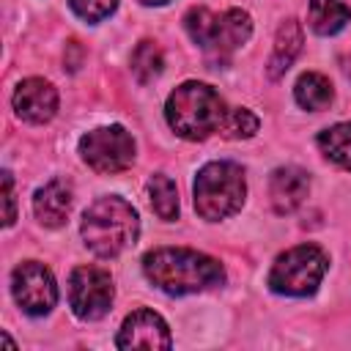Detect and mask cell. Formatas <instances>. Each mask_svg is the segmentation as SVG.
<instances>
[{"label": "cell", "instance_id": "cell-1", "mask_svg": "<svg viewBox=\"0 0 351 351\" xmlns=\"http://www.w3.org/2000/svg\"><path fill=\"white\" fill-rule=\"evenodd\" d=\"M145 277L165 293L184 296L222 285L225 269L217 258L189 247H156L143 258Z\"/></svg>", "mask_w": 351, "mask_h": 351}, {"label": "cell", "instance_id": "cell-2", "mask_svg": "<svg viewBox=\"0 0 351 351\" xmlns=\"http://www.w3.org/2000/svg\"><path fill=\"white\" fill-rule=\"evenodd\" d=\"M230 107L206 82L178 85L165 104L170 129L184 140H206L208 134H222Z\"/></svg>", "mask_w": 351, "mask_h": 351}, {"label": "cell", "instance_id": "cell-3", "mask_svg": "<svg viewBox=\"0 0 351 351\" xmlns=\"http://www.w3.org/2000/svg\"><path fill=\"white\" fill-rule=\"evenodd\" d=\"M82 239L88 250L99 258H115L126 247L134 244L140 233V219L132 203L123 197H99L85 214H82Z\"/></svg>", "mask_w": 351, "mask_h": 351}, {"label": "cell", "instance_id": "cell-4", "mask_svg": "<svg viewBox=\"0 0 351 351\" xmlns=\"http://www.w3.org/2000/svg\"><path fill=\"white\" fill-rule=\"evenodd\" d=\"M184 27L200 49H206L214 60H225L250 38L252 19L241 8H228L222 14H214L206 5H195L186 11Z\"/></svg>", "mask_w": 351, "mask_h": 351}, {"label": "cell", "instance_id": "cell-5", "mask_svg": "<svg viewBox=\"0 0 351 351\" xmlns=\"http://www.w3.org/2000/svg\"><path fill=\"white\" fill-rule=\"evenodd\" d=\"M247 184L244 170L236 162H208L197 170L195 178V211L208 219L219 222L236 214L244 203Z\"/></svg>", "mask_w": 351, "mask_h": 351}, {"label": "cell", "instance_id": "cell-6", "mask_svg": "<svg viewBox=\"0 0 351 351\" xmlns=\"http://www.w3.org/2000/svg\"><path fill=\"white\" fill-rule=\"evenodd\" d=\"M326 252L315 244H299L282 252L271 271H269V288L282 296H310L318 291L324 274H326Z\"/></svg>", "mask_w": 351, "mask_h": 351}, {"label": "cell", "instance_id": "cell-7", "mask_svg": "<svg viewBox=\"0 0 351 351\" xmlns=\"http://www.w3.org/2000/svg\"><path fill=\"white\" fill-rule=\"evenodd\" d=\"M80 154L96 173H121L134 162V140L123 126H99L80 137Z\"/></svg>", "mask_w": 351, "mask_h": 351}, {"label": "cell", "instance_id": "cell-8", "mask_svg": "<svg viewBox=\"0 0 351 351\" xmlns=\"http://www.w3.org/2000/svg\"><path fill=\"white\" fill-rule=\"evenodd\" d=\"M112 280L104 269L96 266H77L69 277V304L77 318L82 321H96L107 315L112 304Z\"/></svg>", "mask_w": 351, "mask_h": 351}, {"label": "cell", "instance_id": "cell-9", "mask_svg": "<svg viewBox=\"0 0 351 351\" xmlns=\"http://www.w3.org/2000/svg\"><path fill=\"white\" fill-rule=\"evenodd\" d=\"M11 293L27 315H47L58 302L52 271L38 261H25L11 274Z\"/></svg>", "mask_w": 351, "mask_h": 351}, {"label": "cell", "instance_id": "cell-10", "mask_svg": "<svg viewBox=\"0 0 351 351\" xmlns=\"http://www.w3.org/2000/svg\"><path fill=\"white\" fill-rule=\"evenodd\" d=\"M115 346L118 348H170L173 337L159 313L134 310L132 315H126V321L115 337Z\"/></svg>", "mask_w": 351, "mask_h": 351}, {"label": "cell", "instance_id": "cell-11", "mask_svg": "<svg viewBox=\"0 0 351 351\" xmlns=\"http://www.w3.org/2000/svg\"><path fill=\"white\" fill-rule=\"evenodd\" d=\"M14 110L27 123H47L58 110V90L38 77L22 80L14 90Z\"/></svg>", "mask_w": 351, "mask_h": 351}, {"label": "cell", "instance_id": "cell-12", "mask_svg": "<svg viewBox=\"0 0 351 351\" xmlns=\"http://www.w3.org/2000/svg\"><path fill=\"white\" fill-rule=\"evenodd\" d=\"M310 192V178L302 167H277L269 178V197L277 214L296 211Z\"/></svg>", "mask_w": 351, "mask_h": 351}, {"label": "cell", "instance_id": "cell-13", "mask_svg": "<svg viewBox=\"0 0 351 351\" xmlns=\"http://www.w3.org/2000/svg\"><path fill=\"white\" fill-rule=\"evenodd\" d=\"M71 211V186L60 178H52L41 189H36L33 197V214L47 228H60L69 219Z\"/></svg>", "mask_w": 351, "mask_h": 351}, {"label": "cell", "instance_id": "cell-14", "mask_svg": "<svg viewBox=\"0 0 351 351\" xmlns=\"http://www.w3.org/2000/svg\"><path fill=\"white\" fill-rule=\"evenodd\" d=\"M302 25L296 19H285L277 30V38H274V49H271V58H269V77L277 80L282 77L291 63L296 60V55L302 52Z\"/></svg>", "mask_w": 351, "mask_h": 351}, {"label": "cell", "instance_id": "cell-15", "mask_svg": "<svg viewBox=\"0 0 351 351\" xmlns=\"http://www.w3.org/2000/svg\"><path fill=\"white\" fill-rule=\"evenodd\" d=\"M293 96H296V104L310 110V112H318V110H326L335 99V90H332V82L318 74V71H307L296 80V88H293Z\"/></svg>", "mask_w": 351, "mask_h": 351}, {"label": "cell", "instance_id": "cell-16", "mask_svg": "<svg viewBox=\"0 0 351 351\" xmlns=\"http://www.w3.org/2000/svg\"><path fill=\"white\" fill-rule=\"evenodd\" d=\"M351 19V8L343 0H310V27L318 36L340 33Z\"/></svg>", "mask_w": 351, "mask_h": 351}, {"label": "cell", "instance_id": "cell-17", "mask_svg": "<svg viewBox=\"0 0 351 351\" xmlns=\"http://www.w3.org/2000/svg\"><path fill=\"white\" fill-rule=\"evenodd\" d=\"M321 154L343 170H351V121L335 123L315 137Z\"/></svg>", "mask_w": 351, "mask_h": 351}, {"label": "cell", "instance_id": "cell-18", "mask_svg": "<svg viewBox=\"0 0 351 351\" xmlns=\"http://www.w3.org/2000/svg\"><path fill=\"white\" fill-rule=\"evenodd\" d=\"M148 195H151V208L156 211L159 219L173 222L178 217V192H176V184L170 176H165V173L151 176Z\"/></svg>", "mask_w": 351, "mask_h": 351}, {"label": "cell", "instance_id": "cell-19", "mask_svg": "<svg viewBox=\"0 0 351 351\" xmlns=\"http://www.w3.org/2000/svg\"><path fill=\"white\" fill-rule=\"evenodd\" d=\"M165 66L162 49L154 41H140L132 52V74L137 77V82H151L154 77H159Z\"/></svg>", "mask_w": 351, "mask_h": 351}, {"label": "cell", "instance_id": "cell-20", "mask_svg": "<svg viewBox=\"0 0 351 351\" xmlns=\"http://www.w3.org/2000/svg\"><path fill=\"white\" fill-rule=\"evenodd\" d=\"M258 132V118L244 107H230L228 121L222 126V137L228 140H247Z\"/></svg>", "mask_w": 351, "mask_h": 351}, {"label": "cell", "instance_id": "cell-21", "mask_svg": "<svg viewBox=\"0 0 351 351\" xmlns=\"http://www.w3.org/2000/svg\"><path fill=\"white\" fill-rule=\"evenodd\" d=\"M69 3H71V11L90 25L107 19L118 5V0H69Z\"/></svg>", "mask_w": 351, "mask_h": 351}, {"label": "cell", "instance_id": "cell-22", "mask_svg": "<svg viewBox=\"0 0 351 351\" xmlns=\"http://www.w3.org/2000/svg\"><path fill=\"white\" fill-rule=\"evenodd\" d=\"M3 189H5V219H3V222H5V228H8V225H14V219H16V211H14V203H16V200H14V178H11L8 170L3 173Z\"/></svg>", "mask_w": 351, "mask_h": 351}, {"label": "cell", "instance_id": "cell-23", "mask_svg": "<svg viewBox=\"0 0 351 351\" xmlns=\"http://www.w3.org/2000/svg\"><path fill=\"white\" fill-rule=\"evenodd\" d=\"M143 5H165V3H170V0H140Z\"/></svg>", "mask_w": 351, "mask_h": 351}]
</instances>
